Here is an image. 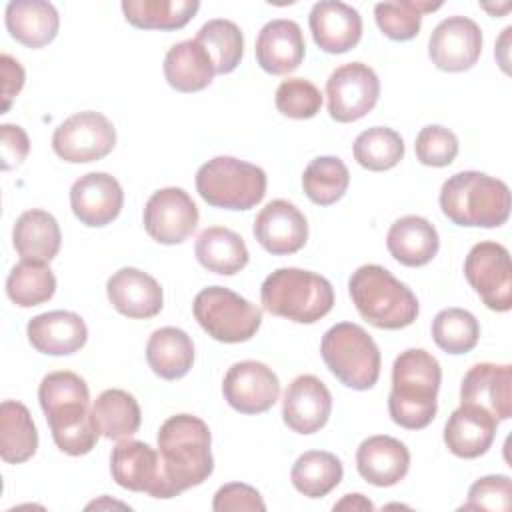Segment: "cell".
I'll return each instance as SVG.
<instances>
[{
  "label": "cell",
  "mask_w": 512,
  "mask_h": 512,
  "mask_svg": "<svg viewBox=\"0 0 512 512\" xmlns=\"http://www.w3.org/2000/svg\"><path fill=\"white\" fill-rule=\"evenodd\" d=\"M160 484L154 498H174L202 484L214 470L210 430L192 414L170 416L158 430Z\"/></svg>",
  "instance_id": "cell-1"
},
{
  "label": "cell",
  "mask_w": 512,
  "mask_h": 512,
  "mask_svg": "<svg viewBox=\"0 0 512 512\" xmlns=\"http://www.w3.org/2000/svg\"><path fill=\"white\" fill-rule=\"evenodd\" d=\"M38 400L48 420L54 444L70 454L84 456L98 442V428L88 410L90 392L86 382L68 370L50 372L42 378Z\"/></svg>",
  "instance_id": "cell-2"
},
{
  "label": "cell",
  "mask_w": 512,
  "mask_h": 512,
  "mask_svg": "<svg viewBox=\"0 0 512 512\" xmlns=\"http://www.w3.org/2000/svg\"><path fill=\"white\" fill-rule=\"evenodd\" d=\"M442 368L438 360L422 350L408 348L392 364V390L388 396L390 418L406 428H426L438 410Z\"/></svg>",
  "instance_id": "cell-3"
},
{
  "label": "cell",
  "mask_w": 512,
  "mask_h": 512,
  "mask_svg": "<svg viewBox=\"0 0 512 512\" xmlns=\"http://www.w3.org/2000/svg\"><path fill=\"white\" fill-rule=\"evenodd\" d=\"M438 200L442 214L458 226L498 228L510 216L506 182L476 170L450 176L442 184Z\"/></svg>",
  "instance_id": "cell-4"
},
{
  "label": "cell",
  "mask_w": 512,
  "mask_h": 512,
  "mask_svg": "<svg viewBox=\"0 0 512 512\" xmlns=\"http://www.w3.org/2000/svg\"><path fill=\"white\" fill-rule=\"evenodd\" d=\"M348 290L358 314L374 328H406L420 310L414 292L378 264H364L352 272Z\"/></svg>",
  "instance_id": "cell-5"
},
{
  "label": "cell",
  "mask_w": 512,
  "mask_h": 512,
  "mask_svg": "<svg viewBox=\"0 0 512 512\" xmlns=\"http://www.w3.org/2000/svg\"><path fill=\"white\" fill-rule=\"evenodd\" d=\"M264 310L298 324H314L334 306L332 284L310 270L278 268L260 288Z\"/></svg>",
  "instance_id": "cell-6"
},
{
  "label": "cell",
  "mask_w": 512,
  "mask_h": 512,
  "mask_svg": "<svg viewBox=\"0 0 512 512\" xmlns=\"http://www.w3.org/2000/svg\"><path fill=\"white\" fill-rule=\"evenodd\" d=\"M320 354L328 370L352 390H368L380 376V350L372 336L358 324L338 322L326 330Z\"/></svg>",
  "instance_id": "cell-7"
},
{
  "label": "cell",
  "mask_w": 512,
  "mask_h": 512,
  "mask_svg": "<svg viewBox=\"0 0 512 512\" xmlns=\"http://www.w3.org/2000/svg\"><path fill=\"white\" fill-rule=\"evenodd\" d=\"M200 198L226 210H250L266 194V172L234 156H216L196 172Z\"/></svg>",
  "instance_id": "cell-8"
},
{
  "label": "cell",
  "mask_w": 512,
  "mask_h": 512,
  "mask_svg": "<svg viewBox=\"0 0 512 512\" xmlns=\"http://www.w3.org/2000/svg\"><path fill=\"white\" fill-rule=\"evenodd\" d=\"M192 312L208 336L226 344L250 340L262 324V310L224 286L200 290L194 298Z\"/></svg>",
  "instance_id": "cell-9"
},
{
  "label": "cell",
  "mask_w": 512,
  "mask_h": 512,
  "mask_svg": "<svg viewBox=\"0 0 512 512\" xmlns=\"http://www.w3.org/2000/svg\"><path fill=\"white\" fill-rule=\"evenodd\" d=\"M116 130L112 122L94 110L76 112L52 134L54 152L70 164L96 162L112 152Z\"/></svg>",
  "instance_id": "cell-10"
},
{
  "label": "cell",
  "mask_w": 512,
  "mask_h": 512,
  "mask_svg": "<svg viewBox=\"0 0 512 512\" xmlns=\"http://www.w3.org/2000/svg\"><path fill=\"white\" fill-rule=\"evenodd\" d=\"M464 276L486 308L494 312L512 308V266L502 244L492 240L474 244L464 260Z\"/></svg>",
  "instance_id": "cell-11"
},
{
  "label": "cell",
  "mask_w": 512,
  "mask_h": 512,
  "mask_svg": "<svg viewBox=\"0 0 512 512\" xmlns=\"http://www.w3.org/2000/svg\"><path fill=\"white\" fill-rule=\"evenodd\" d=\"M380 80L376 72L362 62L338 66L326 80L328 112L336 122H354L366 116L378 102Z\"/></svg>",
  "instance_id": "cell-12"
},
{
  "label": "cell",
  "mask_w": 512,
  "mask_h": 512,
  "mask_svg": "<svg viewBox=\"0 0 512 512\" xmlns=\"http://www.w3.org/2000/svg\"><path fill=\"white\" fill-rule=\"evenodd\" d=\"M198 206L182 188L168 186L156 190L144 206V228L160 244L184 242L198 226Z\"/></svg>",
  "instance_id": "cell-13"
},
{
  "label": "cell",
  "mask_w": 512,
  "mask_h": 512,
  "mask_svg": "<svg viewBox=\"0 0 512 512\" xmlns=\"http://www.w3.org/2000/svg\"><path fill=\"white\" fill-rule=\"evenodd\" d=\"M224 400L242 414H262L280 396V380L262 362L244 360L228 368L222 382Z\"/></svg>",
  "instance_id": "cell-14"
},
{
  "label": "cell",
  "mask_w": 512,
  "mask_h": 512,
  "mask_svg": "<svg viewBox=\"0 0 512 512\" xmlns=\"http://www.w3.org/2000/svg\"><path fill=\"white\" fill-rule=\"evenodd\" d=\"M480 54L482 30L466 16H450L430 34L428 56L444 72H464L478 62Z\"/></svg>",
  "instance_id": "cell-15"
},
{
  "label": "cell",
  "mask_w": 512,
  "mask_h": 512,
  "mask_svg": "<svg viewBox=\"0 0 512 512\" xmlns=\"http://www.w3.org/2000/svg\"><path fill=\"white\" fill-rule=\"evenodd\" d=\"M254 238L274 256L294 254L308 240L306 216L288 200H272L254 220Z\"/></svg>",
  "instance_id": "cell-16"
},
{
  "label": "cell",
  "mask_w": 512,
  "mask_h": 512,
  "mask_svg": "<svg viewBox=\"0 0 512 512\" xmlns=\"http://www.w3.org/2000/svg\"><path fill=\"white\" fill-rule=\"evenodd\" d=\"M330 412L332 394L320 378L302 374L288 384L282 400V418L290 430L314 434L326 426Z\"/></svg>",
  "instance_id": "cell-17"
},
{
  "label": "cell",
  "mask_w": 512,
  "mask_h": 512,
  "mask_svg": "<svg viewBox=\"0 0 512 512\" xmlns=\"http://www.w3.org/2000/svg\"><path fill=\"white\" fill-rule=\"evenodd\" d=\"M122 204V186L106 172L84 174L70 188L72 212L84 226L90 228H100L116 220Z\"/></svg>",
  "instance_id": "cell-18"
},
{
  "label": "cell",
  "mask_w": 512,
  "mask_h": 512,
  "mask_svg": "<svg viewBox=\"0 0 512 512\" xmlns=\"http://www.w3.org/2000/svg\"><path fill=\"white\" fill-rule=\"evenodd\" d=\"M460 398L490 412L498 422L512 416V366L480 362L462 378Z\"/></svg>",
  "instance_id": "cell-19"
},
{
  "label": "cell",
  "mask_w": 512,
  "mask_h": 512,
  "mask_svg": "<svg viewBox=\"0 0 512 512\" xmlns=\"http://www.w3.org/2000/svg\"><path fill=\"white\" fill-rule=\"evenodd\" d=\"M316 46L328 54H344L362 38V18L356 8L338 0H320L308 16Z\"/></svg>",
  "instance_id": "cell-20"
},
{
  "label": "cell",
  "mask_w": 512,
  "mask_h": 512,
  "mask_svg": "<svg viewBox=\"0 0 512 512\" xmlns=\"http://www.w3.org/2000/svg\"><path fill=\"white\" fill-rule=\"evenodd\" d=\"M254 50L264 72L274 76L290 74L302 64L306 54L302 28L294 20H270L258 32Z\"/></svg>",
  "instance_id": "cell-21"
},
{
  "label": "cell",
  "mask_w": 512,
  "mask_h": 512,
  "mask_svg": "<svg viewBox=\"0 0 512 512\" xmlns=\"http://www.w3.org/2000/svg\"><path fill=\"white\" fill-rule=\"evenodd\" d=\"M110 304L128 318H152L162 310V288L150 274L126 266L106 282Z\"/></svg>",
  "instance_id": "cell-22"
},
{
  "label": "cell",
  "mask_w": 512,
  "mask_h": 512,
  "mask_svg": "<svg viewBox=\"0 0 512 512\" xmlns=\"http://www.w3.org/2000/svg\"><path fill=\"white\" fill-rule=\"evenodd\" d=\"M356 468L372 486H394L408 474L410 452L404 442L386 434H376L358 446Z\"/></svg>",
  "instance_id": "cell-23"
},
{
  "label": "cell",
  "mask_w": 512,
  "mask_h": 512,
  "mask_svg": "<svg viewBox=\"0 0 512 512\" xmlns=\"http://www.w3.org/2000/svg\"><path fill=\"white\" fill-rule=\"evenodd\" d=\"M110 472L118 486L154 498L160 484V454L146 442L120 440L110 454Z\"/></svg>",
  "instance_id": "cell-24"
},
{
  "label": "cell",
  "mask_w": 512,
  "mask_h": 512,
  "mask_svg": "<svg viewBox=\"0 0 512 512\" xmlns=\"http://www.w3.org/2000/svg\"><path fill=\"white\" fill-rule=\"evenodd\" d=\"M498 420L480 406L460 404L444 426V442L458 458H478L494 442Z\"/></svg>",
  "instance_id": "cell-25"
},
{
  "label": "cell",
  "mask_w": 512,
  "mask_h": 512,
  "mask_svg": "<svg viewBox=\"0 0 512 512\" xmlns=\"http://www.w3.org/2000/svg\"><path fill=\"white\" fill-rule=\"evenodd\" d=\"M32 348L48 356H68L78 352L88 340L84 320L68 310H52L34 316L26 326Z\"/></svg>",
  "instance_id": "cell-26"
},
{
  "label": "cell",
  "mask_w": 512,
  "mask_h": 512,
  "mask_svg": "<svg viewBox=\"0 0 512 512\" xmlns=\"http://www.w3.org/2000/svg\"><path fill=\"white\" fill-rule=\"evenodd\" d=\"M386 246L392 258L404 266L418 268L428 264L440 248L436 228L422 216L398 218L386 236Z\"/></svg>",
  "instance_id": "cell-27"
},
{
  "label": "cell",
  "mask_w": 512,
  "mask_h": 512,
  "mask_svg": "<svg viewBox=\"0 0 512 512\" xmlns=\"http://www.w3.org/2000/svg\"><path fill=\"white\" fill-rule=\"evenodd\" d=\"M4 20L10 36L28 48H42L50 44L60 28L56 8L42 0L10 2L6 6Z\"/></svg>",
  "instance_id": "cell-28"
},
{
  "label": "cell",
  "mask_w": 512,
  "mask_h": 512,
  "mask_svg": "<svg viewBox=\"0 0 512 512\" xmlns=\"http://www.w3.org/2000/svg\"><path fill=\"white\" fill-rule=\"evenodd\" d=\"M12 242L22 260L50 262L60 250L62 234L50 212L32 208L18 216L12 230Z\"/></svg>",
  "instance_id": "cell-29"
},
{
  "label": "cell",
  "mask_w": 512,
  "mask_h": 512,
  "mask_svg": "<svg viewBox=\"0 0 512 512\" xmlns=\"http://www.w3.org/2000/svg\"><path fill=\"white\" fill-rule=\"evenodd\" d=\"M216 74L214 62L204 46L196 40L174 44L164 58L166 82L178 92L204 90Z\"/></svg>",
  "instance_id": "cell-30"
},
{
  "label": "cell",
  "mask_w": 512,
  "mask_h": 512,
  "mask_svg": "<svg viewBox=\"0 0 512 512\" xmlns=\"http://www.w3.org/2000/svg\"><path fill=\"white\" fill-rule=\"evenodd\" d=\"M146 360L156 376L178 380L186 376L194 364L192 338L174 326L158 328L148 338Z\"/></svg>",
  "instance_id": "cell-31"
},
{
  "label": "cell",
  "mask_w": 512,
  "mask_h": 512,
  "mask_svg": "<svg viewBox=\"0 0 512 512\" xmlns=\"http://www.w3.org/2000/svg\"><path fill=\"white\" fill-rule=\"evenodd\" d=\"M198 262L216 274L232 276L248 264V248L240 234L224 226H210L202 230L194 246Z\"/></svg>",
  "instance_id": "cell-32"
},
{
  "label": "cell",
  "mask_w": 512,
  "mask_h": 512,
  "mask_svg": "<svg viewBox=\"0 0 512 512\" xmlns=\"http://www.w3.org/2000/svg\"><path fill=\"white\" fill-rule=\"evenodd\" d=\"M38 430L28 408L16 400L0 404V456L8 464H22L36 454Z\"/></svg>",
  "instance_id": "cell-33"
},
{
  "label": "cell",
  "mask_w": 512,
  "mask_h": 512,
  "mask_svg": "<svg viewBox=\"0 0 512 512\" xmlns=\"http://www.w3.org/2000/svg\"><path fill=\"white\" fill-rule=\"evenodd\" d=\"M98 432L108 440H124L138 432L142 414L136 398L120 388L104 390L92 406Z\"/></svg>",
  "instance_id": "cell-34"
},
{
  "label": "cell",
  "mask_w": 512,
  "mask_h": 512,
  "mask_svg": "<svg viewBox=\"0 0 512 512\" xmlns=\"http://www.w3.org/2000/svg\"><path fill=\"white\" fill-rule=\"evenodd\" d=\"M196 0H124V18L142 30H178L198 12Z\"/></svg>",
  "instance_id": "cell-35"
},
{
  "label": "cell",
  "mask_w": 512,
  "mask_h": 512,
  "mask_svg": "<svg viewBox=\"0 0 512 512\" xmlns=\"http://www.w3.org/2000/svg\"><path fill=\"white\" fill-rule=\"evenodd\" d=\"M342 462L326 450H308L298 456L290 478L294 488L306 498H324L342 480Z\"/></svg>",
  "instance_id": "cell-36"
},
{
  "label": "cell",
  "mask_w": 512,
  "mask_h": 512,
  "mask_svg": "<svg viewBox=\"0 0 512 512\" xmlns=\"http://www.w3.org/2000/svg\"><path fill=\"white\" fill-rule=\"evenodd\" d=\"M56 292V278L46 262L22 260L6 278V294L20 308L48 302Z\"/></svg>",
  "instance_id": "cell-37"
},
{
  "label": "cell",
  "mask_w": 512,
  "mask_h": 512,
  "mask_svg": "<svg viewBox=\"0 0 512 512\" xmlns=\"http://www.w3.org/2000/svg\"><path fill=\"white\" fill-rule=\"evenodd\" d=\"M350 184V172L346 164L336 156H318L310 160L302 174L304 194L318 206H330L338 202Z\"/></svg>",
  "instance_id": "cell-38"
},
{
  "label": "cell",
  "mask_w": 512,
  "mask_h": 512,
  "mask_svg": "<svg viewBox=\"0 0 512 512\" xmlns=\"http://www.w3.org/2000/svg\"><path fill=\"white\" fill-rule=\"evenodd\" d=\"M194 40L200 42L210 54L216 74H230L242 60L244 38L240 28L232 20H208L206 24H202Z\"/></svg>",
  "instance_id": "cell-39"
},
{
  "label": "cell",
  "mask_w": 512,
  "mask_h": 512,
  "mask_svg": "<svg viewBox=\"0 0 512 512\" xmlns=\"http://www.w3.org/2000/svg\"><path fill=\"white\" fill-rule=\"evenodd\" d=\"M354 160L372 172L394 168L404 158L402 136L386 126H374L360 132L354 140Z\"/></svg>",
  "instance_id": "cell-40"
},
{
  "label": "cell",
  "mask_w": 512,
  "mask_h": 512,
  "mask_svg": "<svg viewBox=\"0 0 512 512\" xmlns=\"http://www.w3.org/2000/svg\"><path fill=\"white\" fill-rule=\"evenodd\" d=\"M432 338L448 354H466L478 344L480 324L464 308H446L432 320Z\"/></svg>",
  "instance_id": "cell-41"
},
{
  "label": "cell",
  "mask_w": 512,
  "mask_h": 512,
  "mask_svg": "<svg viewBox=\"0 0 512 512\" xmlns=\"http://www.w3.org/2000/svg\"><path fill=\"white\" fill-rule=\"evenodd\" d=\"M442 4L422 0H400L380 2L374 6V18L384 36L396 42L412 40L422 26V14L438 10Z\"/></svg>",
  "instance_id": "cell-42"
},
{
  "label": "cell",
  "mask_w": 512,
  "mask_h": 512,
  "mask_svg": "<svg viewBox=\"0 0 512 512\" xmlns=\"http://www.w3.org/2000/svg\"><path fill=\"white\" fill-rule=\"evenodd\" d=\"M274 102L280 114L294 120H306L320 112L322 94L310 80L288 78L276 88Z\"/></svg>",
  "instance_id": "cell-43"
},
{
  "label": "cell",
  "mask_w": 512,
  "mask_h": 512,
  "mask_svg": "<svg viewBox=\"0 0 512 512\" xmlns=\"http://www.w3.org/2000/svg\"><path fill=\"white\" fill-rule=\"evenodd\" d=\"M414 150L416 158L424 166L442 168L452 164L454 158L458 156V138L452 130L440 124H430L418 132Z\"/></svg>",
  "instance_id": "cell-44"
},
{
  "label": "cell",
  "mask_w": 512,
  "mask_h": 512,
  "mask_svg": "<svg viewBox=\"0 0 512 512\" xmlns=\"http://www.w3.org/2000/svg\"><path fill=\"white\" fill-rule=\"evenodd\" d=\"M512 506V482L506 474H490L478 478L470 490L462 510L508 512Z\"/></svg>",
  "instance_id": "cell-45"
},
{
  "label": "cell",
  "mask_w": 512,
  "mask_h": 512,
  "mask_svg": "<svg viewBox=\"0 0 512 512\" xmlns=\"http://www.w3.org/2000/svg\"><path fill=\"white\" fill-rule=\"evenodd\" d=\"M212 508L216 512H230V510H248V512H264L266 504L260 492L242 482H230L218 488L212 500Z\"/></svg>",
  "instance_id": "cell-46"
},
{
  "label": "cell",
  "mask_w": 512,
  "mask_h": 512,
  "mask_svg": "<svg viewBox=\"0 0 512 512\" xmlns=\"http://www.w3.org/2000/svg\"><path fill=\"white\" fill-rule=\"evenodd\" d=\"M0 150H2V168L10 170L28 156L30 140L22 126L2 124L0 126Z\"/></svg>",
  "instance_id": "cell-47"
},
{
  "label": "cell",
  "mask_w": 512,
  "mask_h": 512,
  "mask_svg": "<svg viewBox=\"0 0 512 512\" xmlns=\"http://www.w3.org/2000/svg\"><path fill=\"white\" fill-rule=\"evenodd\" d=\"M0 66H2V112H8L14 96L22 90L24 86V68L20 66L18 60H14L10 54L0 56Z\"/></svg>",
  "instance_id": "cell-48"
},
{
  "label": "cell",
  "mask_w": 512,
  "mask_h": 512,
  "mask_svg": "<svg viewBox=\"0 0 512 512\" xmlns=\"http://www.w3.org/2000/svg\"><path fill=\"white\" fill-rule=\"evenodd\" d=\"M334 510H374V504L362 494H346L340 502L334 504Z\"/></svg>",
  "instance_id": "cell-49"
}]
</instances>
